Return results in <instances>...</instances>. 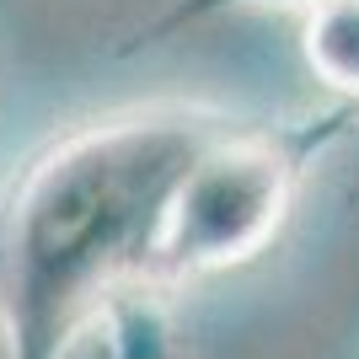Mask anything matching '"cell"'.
<instances>
[{
    "label": "cell",
    "instance_id": "cell-1",
    "mask_svg": "<svg viewBox=\"0 0 359 359\" xmlns=\"http://www.w3.org/2000/svg\"><path fill=\"white\" fill-rule=\"evenodd\" d=\"M236 113L123 107L27 161L0 204V322L11 359H65L118 290L145 285L172 188Z\"/></svg>",
    "mask_w": 359,
    "mask_h": 359
},
{
    "label": "cell",
    "instance_id": "cell-2",
    "mask_svg": "<svg viewBox=\"0 0 359 359\" xmlns=\"http://www.w3.org/2000/svg\"><path fill=\"white\" fill-rule=\"evenodd\" d=\"M359 123V102H332L300 123H252L236 118L225 135L194 156L172 188L150 247L145 290H172L182 279L252 263L290 220L306 166Z\"/></svg>",
    "mask_w": 359,
    "mask_h": 359
},
{
    "label": "cell",
    "instance_id": "cell-3",
    "mask_svg": "<svg viewBox=\"0 0 359 359\" xmlns=\"http://www.w3.org/2000/svg\"><path fill=\"white\" fill-rule=\"evenodd\" d=\"M300 54L338 102H359V0H311Z\"/></svg>",
    "mask_w": 359,
    "mask_h": 359
},
{
    "label": "cell",
    "instance_id": "cell-4",
    "mask_svg": "<svg viewBox=\"0 0 359 359\" xmlns=\"http://www.w3.org/2000/svg\"><path fill=\"white\" fill-rule=\"evenodd\" d=\"M102 338H107V359H194L161 290L145 285L118 290L102 306Z\"/></svg>",
    "mask_w": 359,
    "mask_h": 359
}]
</instances>
